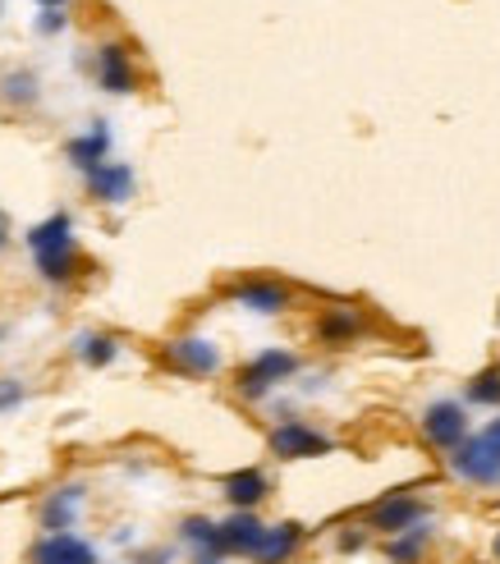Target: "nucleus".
Returning a JSON list of instances; mask_svg holds the SVG:
<instances>
[{"mask_svg":"<svg viewBox=\"0 0 500 564\" xmlns=\"http://www.w3.org/2000/svg\"><path fill=\"white\" fill-rule=\"evenodd\" d=\"M317 336L326 344H349L353 336H363V317H359V312H349V308H330L326 317L317 322Z\"/></svg>","mask_w":500,"mask_h":564,"instance_id":"a211bd4d","label":"nucleus"},{"mask_svg":"<svg viewBox=\"0 0 500 564\" xmlns=\"http://www.w3.org/2000/svg\"><path fill=\"white\" fill-rule=\"evenodd\" d=\"M179 537H184V547H193L198 564H221V560H225V555H221V541H216V524H212V518H202V514L184 518V524H179Z\"/></svg>","mask_w":500,"mask_h":564,"instance_id":"dca6fc26","label":"nucleus"},{"mask_svg":"<svg viewBox=\"0 0 500 564\" xmlns=\"http://www.w3.org/2000/svg\"><path fill=\"white\" fill-rule=\"evenodd\" d=\"M271 454L276 459H317V454H330V436L289 417V423L271 427Z\"/></svg>","mask_w":500,"mask_h":564,"instance_id":"7ed1b4c3","label":"nucleus"},{"mask_svg":"<svg viewBox=\"0 0 500 564\" xmlns=\"http://www.w3.org/2000/svg\"><path fill=\"white\" fill-rule=\"evenodd\" d=\"M60 28H65V14H60V10H47V14L37 18V33H47V37L60 33Z\"/></svg>","mask_w":500,"mask_h":564,"instance_id":"b1692460","label":"nucleus"},{"mask_svg":"<svg viewBox=\"0 0 500 564\" xmlns=\"http://www.w3.org/2000/svg\"><path fill=\"white\" fill-rule=\"evenodd\" d=\"M221 491H225V500H230L235 510H253V505H262V500H266L271 482H266L262 468H239V473L225 477Z\"/></svg>","mask_w":500,"mask_h":564,"instance_id":"4468645a","label":"nucleus"},{"mask_svg":"<svg viewBox=\"0 0 500 564\" xmlns=\"http://www.w3.org/2000/svg\"><path fill=\"white\" fill-rule=\"evenodd\" d=\"M423 518H427L423 500H413V496H386V500H377V505L367 510V528H377L386 537H400L409 528H418Z\"/></svg>","mask_w":500,"mask_h":564,"instance_id":"20e7f679","label":"nucleus"},{"mask_svg":"<svg viewBox=\"0 0 500 564\" xmlns=\"http://www.w3.org/2000/svg\"><path fill=\"white\" fill-rule=\"evenodd\" d=\"M266 524L253 510H235L225 524H216V541H221V555H253L258 541H262Z\"/></svg>","mask_w":500,"mask_h":564,"instance_id":"6e6552de","label":"nucleus"},{"mask_svg":"<svg viewBox=\"0 0 500 564\" xmlns=\"http://www.w3.org/2000/svg\"><path fill=\"white\" fill-rule=\"evenodd\" d=\"M450 468L460 477H468V482H477V487H496L500 482V459L477 441V436H464V441L450 450Z\"/></svg>","mask_w":500,"mask_h":564,"instance_id":"423d86ee","label":"nucleus"},{"mask_svg":"<svg viewBox=\"0 0 500 564\" xmlns=\"http://www.w3.org/2000/svg\"><path fill=\"white\" fill-rule=\"evenodd\" d=\"M165 359H171V367L184 376H212L221 367V349L202 336H184V340L165 344Z\"/></svg>","mask_w":500,"mask_h":564,"instance_id":"0eeeda50","label":"nucleus"},{"mask_svg":"<svg viewBox=\"0 0 500 564\" xmlns=\"http://www.w3.org/2000/svg\"><path fill=\"white\" fill-rule=\"evenodd\" d=\"M37 5H47V10H60V5H65V0H37Z\"/></svg>","mask_w":500,"mask_h":564,"instance_id":"cd10ccee","label":"nucleus"},{"mask_svg":"<svg viewBox=\"0 0 500 564\" xmlns=\"http://www.w3.org/2000/svg\"><path fill=\"white\" fill-rule=\"evenodd\" d=\"M423 541H427V528H409L400 541H390V560L395 564H413L418 551H423Z\"/></svg>","mask_w":500,"mask_h":564,"instance_id":"4be33fe9","label":"nucleus"},{"mask_svg":"<svg viewBox=\"0 0 500 564\" xmlns=\"http://www.w3.org/2000/svg\"><path fill=\"white\" fill-rule=\"evenodd\" d=\"M0 97H5L10 106H33L37 101V78L28 70H10L5 78H0Z\"/></svg>","mask_w":500,"mask_h":564,"instance_id":"aec40b11","label":"nucleus"},{"mask_svg":"<svg viewBox=\"0 0 500 564\" xmlns=\"http://www.w3.org/2000/svg\"><path fill=\"white\" fill-rule=\"evenodd\" d=\"M134 564H171V551H138Z\"/></svg>","mask_w":500,"mask_h":564,"instance_id":"a878e982","label":"nucleus"},{"mask_svg":"<svg viewBox=\"0 0 500 564\" xmlns=\"http://www.w3.org/2000/svg\"><path fill=\"white\" fill-rule=\"evenodd\" d=\"M28 248H33V262L41 271V280H51V285L74 280L78 253H74V221L65 212H55L51 221L33 225L28 229Z\"/></svg>","mask_w":500,"mask_h":564,"instance_id":"f257e3e1","label":"nucleus"},{"mask_svg":"<svg viewBox=\"0 0 500 564\" xmlns=\"http://www.w3.org/2000/svg\"><path fill=\"white\" fill-rule=\"evenodd\" d=\"M107 152H111V129H107V120H92V129L70 142V161L78 165L83 175L97 171V165L107 161Z\"/></svg>","mask_w":500,"mask_h":564,"instance_id":"2eb2a0df","label":"nucleus"},{"mask_svg":"<svg viewBox=\"0 0 500 564\" xmlns=\"http://www.w3.org/2000/svg\"><path fill=\"white\" fill-rule=\"evenodd\" d=\"M97 78H101V88H107L111 97L134 92V65H129V51H124L120 41L97 51Z\"/></svg>","mask_w":500,"mask_h":564,"instance_id":"ddd939ff","label":"nucleus"},{"mask_svg":"<svg viewBox=\"0 0 500 564\" xmlns=\"http://www.w3.org/2000/svg\"><path fill=\"white\" fill-rule=\"evenodd\" d=\"M0 248H5V225H0Z\"/></svg>","mask_w":500,"mask_h":564,"instance_id":"c85d7f7f","label":"nucleus"},{"mask_svg":"<svg viewBox=\"0 0 500 564\" xmlns=\"http://www.w3.org/2000/svg\"><path fill=\"white\" fill-rule=\"evenodd\" d=\"M299 372V353H289V349H262L253 363H248L239 372V394L243 400H262V394H271L280 381H289V376Z\"/></svg>","mask_w":500,"mask_h":564,"instance_id":"f03ea898","label":"nucleus"},{"mask_svg":"<svg viewBox=\"0 0 500 564\" xmlns=\"http://www.w3.org/2000/svg\"><path fill=\"white\" fill-rule=\"evenodd\" d=\"M230 299L248 312H262V317H276V312L289 308V289L280 280H239L230 289Z\"/></svg>","mask_w":500,"mask_h":564,"instance_id":"9b49d317","label":"nucleus"},{"mask_svg":"<svg viewBox=\"0 0 500 564\" xmlns=\"http://www.w3.org/2000/svg\"><path fill=\"white\" fill-rule=\"evenodd\" d=\"M14 404H24V386H18V381H0V409H14Z\"/></svg>","mask_w":500,"mask_h":564,"instance_id":"5701e85b","label":"nucleus"},{"mask_svg":"<svg viewBox=\"0 0 500 564\" xmlns=\"http://www.w3.org/2000/svg\"><path fill=\"white\" fill-rule=\"evenodd\" d=\"M74 353L88 367H111L115 363V353H120V344L111 340V336H78L74 340Z\"/></svg>","mask_w":500,"mask_h":564,"instance_id":"6ab92c4d","label":"nucleus"},{"mask_svg":"<svg viewBox=\"0 0 500 564\" xmlns=\"http://www.w3.org/2000/svg\"><path fill=\"white\" fill-rule=\"evenodd\" d=\"M299 547H303V524H266L258 551L248 560H253V564H285Z\"/></svg>","mask_w":500,"mask_h":564,"instance_id":"f8f14e48","label":"nucleus"},{"mask_svg":"<svg viewBox=\"0 0 500 564\" xmlns=\"http://www.w3.org/2000/svg\"><path fill=\"white\" fill-rule=\"evenodd\" d=\"M496 560H500V537H496Z\"/></svg>","mask_w":500,"mask_h":564,"instance_id":"c756f323","label":"nucleus"},{"mask_svg":"<svg viewBox=\"0 0 500 564\" xmlns=\"http://www.w3.org/2000/svg\"><path fill=\"white\" fill-rule=\"evenodd\" d=\"M78 505H83V487H60L47 505H41V528L47 532H70L74 518H78Z\"/></svg>","mask_w":500,"mask_h":564,"instance_id":"f3484780","label":"nucleus"},{"mask_svg":"<svg viewBox=\"0 0 500 564\" xmlns=\"http://www.w3.org/2000/svg\"><path fill=\"white\" fill-rule=\"evenodd\" d=\"M363 541H367L363 532H340V551H359Z\"/></svg>","mask_w":500,"mask_h":564,"instance_id":"bb28decb","label":"nucleus"},{"mask_svg":"<svg viewBox=\"0 0 500 564\" xmlns=\"http://www.w3.org/2000/svg\"><path fill=\"white\" fill-rule=\"evenodd\" d=\"M423 436L432 446H441V450H454L468 436V413L454 404V400H436L423 409Z\"/></svg>","mask_w":500,"mask_h":564,"instance_id":"39448f33","label":"nucleus"},{"mask_svg":"<svg viewBox=\"0 0 500 564\" xmlns=\"http://www.w3.org/2000/svg\"><path fill=\"white\" fill-rule=\"evenodd\" d=\"M468 400L473 404H500V367H487V372H477L473 381H468Z\"/></svg>","mask_w":500,"mask_h":564,"instance_id":"412c9836","label":"nucleus"},{"mask_svg":"<svg viewBox=\"0 0 500 564\" xmlns=\"http://www.w3.org/2000/svg\"><path fill=\"white\" fill-rule=\"evenodd\" d=\"M477 441H483V446L500 459V417H491V427H487V431H477Z\"/></svg>","mask_w":500,"mask_h":564,"instance_id":"393cba45","label":"nucleus"},{"mask_svg":"<svg viewBox=\"0 0 500 564\" xmlns=\"http://www.w3.org/2000/svg\"><path fill=\"white\" fill-rule=\"evenodd\" d=\"M88 193L107 206H120L134 198V171L124 161H101L97 171H88Z\"/></svg>","mask_w":500,"mask_h":564,"instance_id":"1a4fd4ad","label":"nucleus"},{"mask_svg":"<svg viewBox=\"0 0 500 564\" xmlns=\"http://www.w3.org/2000/svg\"><path fill=\"white\" fill-rule=\"evenodd\" d=\"M33 564H97L92 541H83L74 532H47L33 547Z\"/></svg>","mask_w":500,"mask_h":564,"instance_id":"9d476101","label":"nucleus"}]
</instances>
